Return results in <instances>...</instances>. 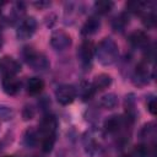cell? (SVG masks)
<instances>
[{
	"label": "cell",
	"mask_w": 157,
	"mask_h": 157,
	"mask_svg": "<svg viewBox=\"0 0 157 157\" xmlns=\"http://www.w3.org/2000/svg\"><path fill=\"white\" fill-rule=\"evenodd\" d=\"M119 55L118 44L112 38H103L96 48V58L101 65L109 66L114 64Z\"/></svg>",
	"instance_id": "6da1fadb"
},
{
	"label": "cell",
	"mask_w": 157,
	"mask_h": 157,
	"mask_svg": "<svg viewBox=\"0 0 157 157\" xmlns=\"http://www.w3.org/2000/svg\"><path fill=\"white\" fill-rule=\"evenodd\" d=\"M22 55H23L25 61L36 71H44L50 65L49 60L47 59V56L44 54L36 52L31 47H26L22 52Z\"/></svg>",
	"instance_id": "7a4b0ae2"
},
{
	"label": "cell",
	"mask_w": 157,
	"mask_h": 157,
	"mask_svg": "<svg viewBox=\"0 0 157 157\" xmlns=\"http://www.w3.org/2000/svg\"><path fill=\"white\" fill-rule=\"evenodd\" d=\"M71 37L69 36V33H66L65 31H55L52 33L50 36V45L53 47V49L61 52L67 49L71 45Z\"/></svg>",
	"instance_id": "3957f363"
},
{
	"label": "cell",
	"mask_w": 157,
	"mask_h": 157,
	"mask_svg": "<svg viewBox=\"0 0 157 157\" xmlns=\"http://www.w3.org/2000/svg\"><path fill=\"white\" fill-rule=\"evenodd\" d=\"M37 29V21L34 17H27L25 18L17 27L16 36L21 40H26L33 36V33Z\"/></svg>",
	"instance_id": "277c9868"
},
{
	"label": "cell",
	"mask_w": 157,
	"mask_h": 157,
	"mask_svg": "<svg viewBox=\"0 0 157 157\" xmlns=\"http://www.w3.org/2000/svg\"><path fill=\"white\" fill-rule=\"evenodd\" d=\"M55 96L60 104L67 105L72 103L74 99L76 98V88L72 85H61L58 87Z\"/></svg>",
	"instance_id": "5b68a950"
},
{
	"label": "cell",
	"mask_w": 157,
	"mask_h": 157,
	"mask_svg": "<svg viewBox=\"0 0 157 157\" xmlns=\"http://www.w3.org/2000/svg\"><path fill=\"white\" fill-rule=\"evenodd\" d=\"M58 128V121L54 115H45L39 123V134L42 135V139L44 137H52L55 136V131Z\"/></svg>",
	"instance_id": "8992f818"
},
{
	"label": "cell",
	"mask_w": 157,
	"mask_h": 157,
	"mask_svg": "<svg viewBox=\"0 0 157 157\" xmlns=\"http://www.w3.org/2000/svg\"><path fill=\"white\" fill-rule=\"evenodd\" d=\"M92 55H93V47L92 43L88 40L82 42V44L80 45L78 50H77V59L80 61V64L83 67H88L91 65L92 61Z\"/></svg>",
	"instance_id": "52a82bcc"
},
{
	"label": "cell",
	"mask_w": 157,
	"mask_h": 157,
	"mask_svg": "<svg viewBox=\"0 0 157 157\" xmlns=\"http://www.w3.org/2000/svg\"><path fill=\"white\" fill-rule=\"evenodd\" d=\"M1 85H2L4 92L9 96L17 94L20 92V88H21V83H20L18 78L16 76H11V75H4Z\"/></svg>",
	"instance_id": "ba28073f"
},
{
	"label": "cell",
	"mask_w": 157,
	"mask_h": 157,
	"mask_svg": "<svg viewBox=\"0 0 157 157\" xmlns=\"http://www.w3.org/2000/svg\"><path fill=\"white\" fill-rule=\"evenodd\" d=\"M0 67L4 72V75L15 76L17 72L21 71V65L11 56H5L0 63Z\"/></svg>",
	"instance_id": "9c48e42d"
},
{
	"label": "cell",
	"mask_w": 157,
	"mask_h": 157,
	"mask_svg": "<svg viewBox=\"0 0 157 157\" xmlns=\"http://www.w3.org/2000/svg\"><path fill=\"white\" fill-rule=\"evenodd\" d=\"M129 42L135 48H146L150 43V37L144 31H135L130 34Z\"/></svg>",
	"instance_id": "30bf717a"
},
{
	"label": "cell",
	"mask_w": 157,
	"mask_h": 157,
	"mask_svg": "<svg viewBox=\"0 0 157 157\" xmlns=\"http://www.w3.org/2000/svg\"><path fill=\"white\" fill-rule=\"evenodd\" d=\"M99 27H101V20L97 16H91L83 23L82 29H81V33L83 36H92V34H94V33L98 32Z\"/></svg>",
	"instance_id": "8fae6325"
},
{
	"label": "cell",
	"mask_w": 157,
	"mask_h": 157,
	"mask_svg": "<svg viewBox=\"0 0 157 157\" xmlns=\"http://www.w3.org/2000/svg\"><path fill=\"white\" fill-rule=\"evenodd\" d=\"M123 124H124V121H123V118L121 117H119V115H112V117H109L104 121V129L108 132H118L121 129Z\"/></svg>",
	"instance_id": "7c38bea8"
},
{
	"label": "cell",
	"mask_w": 157,
	"mask_h": 157,
	"mask_svg": "<svg viewBox=\"0 0 157 157\" xmlns=\"http://www.w3.org/2000/svg\"><path fill=\"white\" fill-rule=\"evenodd\" d=\"M27 92L32 96H36V94H39L43 88H44V82L42 78L39 77H31L28 81H27Z\"/></svg>",
	"instance_id": "4fadbf2b"
},
{
	"label": "cell",
	"mask_w": 157,
	"mask_h": 157,
	"mask_svg": "<svg viewBox=\"0 0 157 157\" xmlns=\"http://www.w3.org/2000/svg\"><path fill=\"white\" fill-rule=\"evenodd\" d=\"M93 87L94 90H98V91H103L105 88H108L110 85H112V77L107 74H99L94 77L93 80Z\"/></svg>",
	"instance_id": "5bb4252c"
},
{
	"label": "cell",
	"mask_w": 157,
	"mask_h": 157,
	"mask_svg": "<svg viewBox=\"0 0 157 157\" xmlns=\"http://www.w3.org/2000/svg\"><path fill=\"white\" fill-rule=\"evenodd\" d=\"M38 142V131L33 128H29L26 130L23 135V144L27 147H34Z\"/></svg>",
	"instance_id": "9a60e30c"
},
{
	"label": "cell",
	"mask_w": 157,
	"mask_h": 157,
	"mask_svg": "<svg viewBox=\"0 0 157 157\" xmlns=\"http://www.w3.org/2000/svg\"><path fill=\"white\" fill-rule=\"evenodd\" d=\"M94 91H96V90H94V87H93L92 83L86 82V81H83V82L80 83L78 93H80V96H81V98H82L83 101L90 99V98L94 94Z\"/></svg>",
	"instance_id": "2e32d148"
},
{
	"label": "cell",
	"mask_w": 157,
	"mask_h": 157,
	"mask_svg": "<svg viewBox=\"0 0 157 157\" xmlns=\"http://www.w3.org/2000/svg\"><path fill=\"white\" fill-rule=\"evenodd\" d=\"M118 96L115 93H107L101 98V105L105 109H114L118 105Z\"/></svg>",
	"instance_id": "e0dca14e"
},
{
	"label": "cell",
	"mask_w": 157,
	"mask_h": 157,
	"mask_svg": "<svg viewBox=\"0 0 157 157\" xmlns=\"http://www.w3.org/2000/svg\"><path fill=\"white\" fill-rule=\"evenodd\" d=\"M113 6H114V2H113V1H109V0H98V1H96L94 5H93L96 12L99 13V15H105V13H108V12L113 9Z\"/></svg>",
	"instance_id": "ac0fdd59"
},
{
	"label": "cell",
	"mask_w": 157,
	"mask_h": 157,
	"mask_svg": "<svg viewBox=\"0 0 157 157\" xmlns=\"http://www.w3.org/2000/svg\"><path fill=\"white\" fill-rule=\"evenodd\" d=\"M128 23H129V16H128L126 13H120L119 16H117V17L113 20L112 27H113L114 31L121 32V31L125 28V26H126Z\"/></svg>",
	"instance_id": "d6986e66"
},
{
	"label": "cell",
	"mask_w": 157,
	"mask_h": 157,
	"mask_svg": "<svg viewBox=\"0 0 157 157\" xmlns=\"http://www.w3.org/2000/svg\"><path fill=\"white\" fill-rule=\"evenodd\" d=\"M148 156V148L146 145H139L134 150H131L125 157H147Z\"/></svg>",
	"instance_id": "ffe728a7"
},
{
	"label": "cell",
	"mask_w": 157,
	"mask_h": 157,
	"mask_svg": "<svg viewBox=\"0 0 157 157\" xmlns=\"http://www.w3.org/2000/svg\"><path fill=\"white\" fill-rule=\"evenodd\" d=\"M146 6H147V4L146 2H142V1H130V2L126 4L128 11L135 12V13L142 12L144 10H146Z\"/></svg>",
	"instance_id": "44dd1931"
},
{
	"label": "cell",
	"mask_w": 157,
	"mask_h": 157,
	"mask_svg": "<svg viewBox=\"0 0 157 157\" xmlns=\"http://www.w3.org/2000/svg\"><path fill=\"white\" fill-rule=\"evenodd\" d=\"M15 115V112L11 107L0 105V120H11Z\"/></svg>",
	"instance_id": "7402d4cb"
},
{
	"label": "cell",
	"mask_w": 157,
	"mask_h": 157,
	"mask_svg": "<svg viewBox=\"0 0 157 157\" xmlns=\"http://www.w3.org/2000/svg\"><path fill=\"white\" fill-rule=\"evenodd\" d=\"M155 124L153 123H148L146 125H144V128L141 129L140 136L141 139H147V137H152L155 135Z\"/></svg>",
	"instance_id": "603a6c76"
},
{
	"label": "cell",
	"mask_w": 157,
	"mask_h": 157,
	"mask_svg": "<svg viewBox=\"0 0 157 157\" xmlns=\"http://www.w3.org/2000/svg\"><path fill=\"white\" fill-rule=\"evenodd\" d=\"M142 22H144V25H145L146 27H148V28L155 27V25H156V15H155L152 11L146 12V13L144 15V17H142Z\"/></svg>",
	"instance_id": "cb8c5ba5"
},
{
	"label": "cell",
	"mask_w": 157,
	"mask_h": 157,
	"mask_svg": "<svg viewBox=\"0 0 157 157\" xmlns=\"http://www.w3.org/2000/svg\"><path fill=\"white\" fill-rule=\"evenodd\" d=\"M54 142H55V136L42 139V150L44 152H50L54 146Z\"/></svg>",
	"instance_id": "d4e9b609"
},
{
	"label": "cell",
	"mask_w": 157,
	"mask_h": 157,
	"mask_svg": "<svg viewBox=\"0 0 157 157\" xmlns=\"http://www.w3.org/2000/svg\"><path fill=\"white\" fill-rule=\"evenodd\" d=\"M34 117V108L32 105H25L22 109V118L23 120H31Z\"/></svg>",
	"instance_id": "484cf974"
},
{
	"label": "cell",
	"mask_w": 157,
	"mask_h": 157,
	"mask_svg": "<svg viewBox=\"0 0 157 157\" xmlns=\"http://www.w3.org/2000/svg\"><path fill=\"white\" fill-rule=\"evenodd\" d=\"M147 109H148V112H150L152 115H155V114L157 113V104H156V99H155V98H152V99L147 103Z\"/></svg>",
	"instance_id": "4316f807"
},
{
	"label": "cell",
	"mask_w": 157,
	"mask_h": 157,
	"mask_svg": "<svg viewBox=\"0 0 157 157\" xmlns=\"http://www.w3.org/2000/svg\"><path fill=\"white\" fill-rule=\"evenodd\" d=\"M33 5H34L36 7H38V9H44V7L49 6L50 2H49V1H34Z\"/></svg>",
	"instance_id": "83f0119b"
},
{
	"label": "cell",
	"mask_w": 157,
	"mask_h": 157,
	"mask_svg": "<svg viewBox=\"0 0 157 157\" xmlns=\"http://www.w3.org/2000/svg\"><path fill=\"white\" fill-rule=\"evenodd\" d=\"M5 21H6V20H5V17H4V16L1 15V12H0V29L4 27V25H5Z\"/></svg>",
	"instance_id": "f1b7e54d"
},
{
	"label": "cell",
	"mask_w": 157,
	"mask_h": 157,
	"mask_svg": "<svg viewBox=\"0 0 157 157\" xmlns=\"http://www.w3.org/2000/svg\"><path fill=\"white\" fill-rule=\"evenodd\" d=\"M2 45V39H1V37H0V47Z\"/></svg>",
	"instance_id": "f546056e"
},
{
	"label": "cell",
	"mask_w": 157,
	"mask_h": 157,
	"mask_svg": "<svg viewBox=\"0 0 157 157\" xmlns=\"http://www.w3.org/2000/svg\"><path fill=\"white\" fill-rule=\"evenodd\" d=\"M4 157H13V156H4Z\"/></svg>",
	"instance_id": "4dcf8cb0"
}]
</instances>
